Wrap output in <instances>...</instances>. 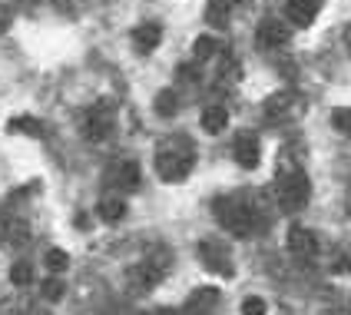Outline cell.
<instances>
[{"label": "cell", "instance_id": "obj_1", "mask_svg": "<svg viewBox=\"0 0 351 315\" xmlns=\"http://www.w3.org/2000/svg\"><path fill=\"white\" fill-rule=\"evenodd\" d=\"M272 209L275 206H265V193H229V196H219L213 202V213L219 219V226L229 236H239V239H249L255 233H262L272 222Z\"/></svg>", "mask_w": 351, "mask_h": 315}, {"label": "cell", "instance_id": "obj_2", "mask_svg": "<svg viewBox=\"0 0 351 315\" xmlns=\"http://www.w3.org/2000/svg\"><path fill=\"white\" fill-rule=\"evenodd\" d=\"M275 209L278 213H298L308 206L312 199V183H308V173L302 170V163L292 159V153H278V176H275Z\"/></svg>", "mask_w": 351, "mask_h": 315}, {"label": "cell", "instance_id": "obj_3", "mask_svg": "<svg viewBox=\"0 0 351 315\" xmlns=\"http://www.w3.org/2000/svg\"><path fill=\"white\" fill-rule=\"evenodd\" d=\"M153 166H156V176L162 183H182V179L193 173L195 166V143L186 133H169L156 143V153H153Z\"/></svg>", "mask_w": 351, "mask_h": 315}, {"label": "cell", "instance_id": "obj_4", "mask_svg": "<svg viewBox=\"0 0 351 315\" xmlns=\"http://www.w3.org/2000/svg\"><path fill=\"white\" fill-rule=\"evenodd\" d=\"M169 269H173V253L166 246H153V249H146V256L136 259L126 269V285H130V292L143 296V292L156 289L159 282L169 276Z\"/></svg>", "mask_w": 351, "mask_h": 315}, {"label": "cell", "instance_id": "obj_5", "mask_svg": "<svg viewBox=\"0 0 351 315\" xmlns=\"http://www.w3.org/2000/svg\"><path fill=\"white\" fill-rule=\"evenodd\" d=\"M117 130V103L113 100H97L93 106H86L80 113V133L90 143H103L113 137Z\"/></svg>", "mask_w": 351, "mask_h": 315}, {"label": "cell", "instance_id": "obj_6", "mask_svg": "<svg viewBox=\"0 0 351 315\" xmlns=\"http://www.w3.org/2000/svg\"><path fill=\"white\" fill-rule=\"evenodd\" d=\"M195 256L202 262V269H209L215 276H226V279L235 276L232 253H229V242H226V239H219V236L202 239V242L195 246Z\"/></svg>", "mask_w": 351, "mask_h": 315}, {"label": "cell", "instance_id": "obj_7", "mask_svg": "<svg viewBox=\"0 0 351 315\" xmlns=\"http://www.w3.org/2000/svg\"><path fill=\"white\" fill-rule=\"evenodd\" d=\"M262 110H265L269 123H295L305 113V97L295 93V90H278V93H272L262 103Z\"/></svg>", "mask_w": 351, "mask_h": 315}, {"label": "cell", "instance_id": "obj_8", "mask_svg": "<svg viewBox=\"0 0 351 315\" xmlns=\"http://www.w3.org/2000/svg\"><path fill=\"white\" fill-rule=\"evenodd\" d=\"M30 242H34V229L27 226V219H20L17 213L0 206V246L17 253V249H27Z\"/></svg>", "mask_w": 351, "mask_h": 315}, {"label": "cell", "instance_id": "obj_9", "mask_svg": "<svg viewBox=\"0 0 351 315\" xmlns=\"http://www.w3.org/2000/svg\"><path fill=\"white\" fill-rule=\"evenodd\" d=\"M139 179H143V173H139V163L130 156H119L113 159L106 170H103V183L110 186V189H117L119 196L123 193H130V189H136Z\"/></svg>", "mask_w": 351, "mask_h": 315}, {"label": "cell", "instance_id": "obj_10", "mask_svg": "<svg viewBox=\"0 0 351 315\" xmlns=\"http://www.w3.org/2000/svg\"><path fill=\"white\" fill-rule=\"evenodd\" d=\"M232 156H235V163H239L242 170H255V166L262 163V143H258V137H255L252 130L235 133Z\"/></svg>", "mask_w": 351, "mask_h": 315}, {"label": "cell", "instance_id": "obj_11", "mask_svg": "<svg viewBox=\"0 0 351 315\" xmlns=\"http://www.w3.org/2000/svg\"><path fill=\"white\" fill-rule=\"evenodd\" d=\"M255 40L262 47H285L292 40V30H289V20L282 17H262L258 20V30H255Z\"/></svg>", "mask_w": 351, "mask_h": 315}, {"label": "cell", "instance_id": "obj_12", "mask_svg": "<svg viewBox=\"0 0 351 315\" xmlns=\"http://www.w3.org/2000/svg\"><path fill=\"white\" fill-rule=\"evenodd\" d=\"M289 253L295 259H305V262H312L318 256V236H315L308 226H292L289 229Z\"/></svg>", "mask_w": 351, "mask_h": 315}, {"label": "cell", "instance_id": "obj_13", "mask_svg": "<svg viewBox=\"0 0 351 315\" xmlns=\"http://www.w3.org/2000/svg\"><path fill=\"white\" fill-rule=\"evenodd\" d=\"M322 7H325V0H285V20L292 27H312Z\"/></svg>", "mask_w": 351, "mask_h": 315}, {"label": "cell", "instance_id": "obj_14", "mask_svg": "<svg viewBox=\"0 0 351 315\" xmlns=\"http://www.w3.org/2000/svg\"><path fill=\"white\" fill-rule=\"evenodd\" d=\"M215 305H219V289H213V285H199L193 296L186 299L182 315H206V312H213Z\"/></svg>", "mask_w": 351, "mask_h": 315}, {"label": "cell", "instance_id": "obj_15", "mask_svg": "<svg viewBox=\"0 0 351 315\" xmlns=\"http://www.w3.org/2000/svg\"><path fill=\"white\" fill-rule=\"evenodd\" d=\"M199 123H202V130H206L209 137H219L222 130H229V110H226L222 103H209V106L199 113Z\"/></svg>", "mask_w": 351, "mask_h": 315}, {"label": "cell", "instance_id": "obj_16", "mask_svg": "<svg viewBox=\"0 0 351 315\" xmlns=\"http://www.w3.org/2000/svg\"><path fill=\"white\" fill-rule=\"evenodd\" d=\"M159 43H162V27L159 23H139L136 30H133V47H136L139 54H153Z\"/></svg>", "mask_w": 351, "mask_h": 315}, {"label": "cell", "instance_id": "obj_17", "mask_svg": "<svg viewBox=\"0 0 351 315\" xmlns=\"http://www.w3.org/2000/svg\"><path fill=\"white\" fill-rule=\"evenodd\" d=\"M97 216L103 219V222H110V226L123 222V216H126V199L119 196V193H106V196L97 202Z\"/></svg>", "mask_w": 351, "mask_h": 315}, {"label": "cell", "instance_id": "obj_18", "mask_svg": "<svg viewBox=\"0 0 351 315\" xmlns=\"http://www.w3.org/2000/svg\"><path fill=\"white\" fill-rule=\"evenodd\" d=\"M229 17H232V0H206V23L222 30L229 27Z\"/></svg>", "mask_w": 351, "mask_h": 315}, {"label": "cell", "instance_id": "obj_19", "mask_svg": "<svg viewBox=\"0 0 351 315\" xmlns=\"http://www.w3.org/2000/svg\"><path fill=\"white\" fill-rule=\"evenodd\" d=\"M156 113L159 117H176L179 113V93H176L173 86H166V90H159L156 93Z\"/></svg>", "mask_w": 351, "mask_h": 315}, {"label": "cell", "instance_id": "obj_20", "mask_svg": "<svg viewBox=\"0 0 351 315\" xmlns=\"http://www.w3.org/2000/svg\"><path fill=\"white\" fill-rule=\"evenodd\" d=\"M10 133H27V137H43V123L37 117H14L7 123Z\"/></svg>", "mask_w": 351, "mask_h": 315}, {"label": "cell", "instance_id": "obj_21", "mask_svg": "<svg viewBox=\"0 0 351 315\" xmlns=\"http://www.w3.org/2000/svg\"><path fill=\"white\" fill-rule=\"evenodd\" d=\"M332 272L335 276H351V239L341 242L332 256Z\"/></svg>", "mask_w": 351, "mask_h": 315}, {"label": "cell", "instance_id": "obj_22", "mask_svg": "<svg viewBox=\"0 0 351 315\" xmlns=\"http://www.w3.org/2000/svg\"><path fill=\"white\" fill-rule=\"evenodd\" d=\"M332 126H335V133H341L345 139H351V106H335Z\"/></svg>", "mask_w": 351, "mask_h": 315}, {"label": "cell", "instance_id": "obj_23", "mask_svg": "<svg viewBox=\"0 0 351 315\" xmlns=\"http://www.w3.org/2000/svg\"><path fill=\"white\" fill-rule=\"evenodd\" d=\"M219 50H222V47H219V40L215 37H195V43H193L195 60H213Z\"/></svg>", "mask_w": 351, "mask_h": 315}, {"label": "cell", "instance_id": "obj_24", "mask_svg": "<svg viewBox=\"0 0 351 315\" xmlns=\"http://www.w3.org/2000/svg\"><path fill=\"white\" fill-rule=\"evenodd\" d=\"M43 266H47L50 272H63V269H70V253H63V249H47Z\"/></svg>", "mask_w": 351, "mask_h": 315}, {"label": "cell", "instance_id": "obj_25", "mask_svg": "<svg viewBox=\"0 0 351 315\" xmlns=\"http://www.w3.org/2000/svg\"><path fill=\"white\" fill-rule=\"evenodd\" d=\"M10 282H14L17 289L30 285V282H34V266H30V262H14V266H10Z\"/></svg>", "mask_w": 351, "mask_h": 315}, {"label": "cell", "instance_id": "obj_26", "mask_svg": "<svg viewBox=\"0 0 351 315\" xmlns=\"http://www.w3.org/2000/svg\"><path fill=\"white\" fill-rule=\"evenodd\" d=\"M269 312V305H265V299L262 296H245L242 299V315H265Z\"/></svg>", "mask_w": 351, "mask_h": 315}, {"label": "cell", "instance_id": "obj_27", "mask_svg": "<svg viewBox=\"0 0 351 315\" xmlns=\"http://www.w3.org/2000/svg\"><path fill=\"white\" fill-rule=\"evenodd\" d=\"M43 296L50 299V302H57V299H63V282H60V279H50V282L43 285Z\"/></svg>", "mask_w": 351, "mask_h": 315}, {"label": "cell", "instance_id": "obj_28", "mask_svg": "<svg viewBox=\"0 0 351 315\" xmlns=\"http://www.w3.org/2000/svg\"><path fill=\"white\" fill-rule=\"evenodd\" d=\"M10 10H7V7H0V34H3V30H7V27H10Z\"/></svg>", "mask_w": 351, "mask_h": 315}, {"label": "cell", "instance_id": "obj_29", "mask_svg": "<svg viewBox=\"0 0 351 315\" xmlns=\"http://www.w3.org/2000/svg\"><path fill=\"white\" fill-rule=\"evenodd\" d=\"M136 315H179L176 309H153V312H136Z\"/></svg>", "mask_w": 351, "mask_h": 315}, {"label": "cell", "instance_id": "obj_30", "mask_svg": "<svg viewBox=\"0 0 351 315\" xmlns=\"http://www.w3.org/2000/svg\"><path fill=\"white\" fill-rule=\"evenodd\" d=\"M345 43H348V50H351V23H348V30H345Z\"/></svg>", "mask_w": 351, "mask_h": 315}]
</instances>
